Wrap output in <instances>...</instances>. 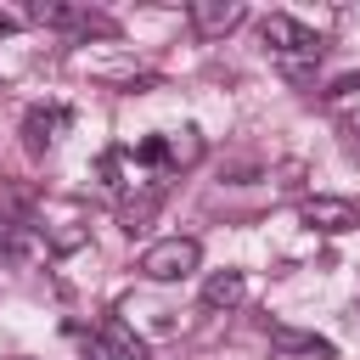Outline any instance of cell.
<instances>
[{
	"label": "cell",
	"instance_id": "obj_7",
	"mask_svg": "<svg viewBox=\"0 0 360 360\" xmlns=\"http://www.w3.org/2000/svg\"><path fill=\"white\" fill-rule=\"evenodd\" d=\"M169 197V174H152L146 186H141V197H129L124 208H118V219H124V231H141L152 214H158V202Z\"/></svg>",
	"mask_w": 360,
	"mask_h": 360
},
{
	"label": "cell",
	"instance_id": "obj_11",
	"mask_svg": "<svg viewBox=\"0 0 360 360\" xmlns=\"http://www.w3.org/2000/svg\"><path fill=\"white\" fill-rule=\"evenodd\" d=\"M197 158H202V135H197V129H180V135L169 141V163H174V169H191Z\"/></svg>",
	"mask_w": 360,
	"mask_h": 360
},
{
	"label": "cell",
	"instance_id": "obj_6",
	"mask_svg": "<svg viewBox=\"0 0 360 360\" xmlns=\"http://www.w3.org/2000/svg\"><path fill=\"white\" fill-rule=\"evenodd\" d=\"M264 332H270V343H276L281 354H315V360H338V349H332L326 338H315V332H298V326H287V321H270Z\"/></svg>",
	"mask_w": 360,
	"mask_h": 360
},
{
	"label": "cell",
	"instance_id": "obj_16",
	"mask_svg": "<svg viewBox=\"0 0 360 360\" xmlns=\"http://www.w3.org/2000/svg\"><path fill=\"white\" fill-rule=\"evenodd\" d=\"M6 264H17V253H11V236H6V225H0V270Z\"/></svg>",
	"mask_w": 360,
	"mask_h": 360
},
{
	"label": "cell",
	"instance_id": "obj_8",
	"mask_svg": "<svg viewBox=\"0 0 360 360\" xmlns=\"http://www.w3.org/2000/svg\"><path fill=\"white\" fill-rule=\"evenodd\" d=\"M248 298V276L242 270H214L208 281H202V304L208 309H236Z\"/></svg>",
	"mask_w": 360,
	"mask_h": 360
},
{
	"label": "cell",
	"instance_id": "obj_4",
	"mask_svg": "<svg viewBox=\"0 0 360 360\" xmlns=\"http://www.w3.org/2000/svg\"><path fill=\"white\" fill-rule=\"evenodd\" d=\"M186 17H191V28H197V39H225L231 28L248 22V6H242V0H191Z\"/></svg>",
	"mask_w": 360,
	"mask_h": 360
},
{
	"label": "cell",
	"instance_id": "obj_17",
	"mask_svg": "<svg viewBox=\"0 0 360 360\" xmlns=\"http://www.w3.org/2000/svg\"><path fill=\"white\" fill-rule=\"evenodd\" d=\"M0 90H6V79H0Z\"/></svg>",
	"mask_w": 360,
	"mask_h": 360
},
{
	"label": "cell",
	"instance_id": "obj_12",
	"mask_svg": "<svg viewBox=\"0 0 360 360\" xmlns=\"http://www.w3.org/2000/svg\"><path fill=\"white\" fill-rule=\"evenodd\" d=\"M135 163H146V169H174V163H169V141H163V135H141V141H135Z\"/></svg>",
	"mask_w": 360,
	"mask_h": 360
},
{
	"label": "cell",
	"instance_id": "obj_1",
	"mask_svg": "<svg viewBox=\"0 0 360 360\" xmlns=\"http://www.w3.org/2000/svg\"><path fill=\"white\" fill-rule=\"evenodd\" d=\"M259 39L287 62V73H298V62H321V56H326L321 34H315L309 22H298V17H287V11H270V17L259 22Z\"/></svg>",
	"mask_w": 360,
	"mask_h": 360
},
{
	"label": "cell",
	"instance_id": "obj_13",
	"mask_svg": "<svg viewBox=\"0 0 360 360\" xmlns=\"http://www.w3.org/2000/svg\"><path fill=\"white\" fill-rule=\"evenodd\" d=\"M338 135H343V146H349V152L360 158V112H349V118L338 124Z\"/></svg>",
	"mask_w": 360,
	"mask_h": 360
},
{
	"label": "cell",
	"instance_id": "obj_10",
	"mask_svg": "<svg viewBox=\"0 0 360 360\" xmlns=\"http://www.w3.org/2000/svg\"><path fill=\"white\" fill-rule=\"evenodd\" d=\"M39 236H45L51 253H79V248L90 242V225H45Z\"/></svg>",
	"mask_w": 360,
	"mask_h": 360
},
{
	"label": "cell",
	"instance_id": "obj_2",
	"mask_svg": "<svg viewBox=\"0 0 360 360\" xmlns=\"http://www.w3.org/2000/svg\"><path fill=\"white\" fill-rule=\"evenodd\" d=\"M197 264H202L197 236H163V242H152V248L141 253V276H146V281H180V276H191Z\"/></svg>",
	"mask_w": 360,
	"mask_h": 360
},
{
	"label": "cell",
	"instance_id": "obj_14",
	"mask_svg": "<svg viewBox=\"0 0 360 360\" xmlns=\"http://www.w3.org/2000/svg\"><path fill=\"white\" fill-rule=\"evenodd\" d=\"M28 22V11H11V6H0V34H17Z\"/></svg>",
	"mask_w": 360,
	"mask_h": 360
},
{
	"label": "cell",
	"instance_id": "obj_9",
	"mask_svg": "<svg viewBox=\"0 0 360 360\" xmlns=\"http://www.w3.org/2000/svg\"><path fill=\"white\" fill-rule=\"evenodd\" d=\"M68 124V107H34L28 118H22V135H28V152H45L51 141H56V129Z\"/></svg>",
	"mask_w": 360,
	"mask_h": 360
},
{
	"label": "cell",
	"instance_id": "obj_3",
	"mask_svg": "<svg viewBox=\"0 0 360 360\" xmlns=\"http://www.w3.org/2000/svg\"><path fill=\"white\" fill-rule=\"evenodd\" d=\"M298 219H304L309 231H321V236H343V231H354V225H360V202H349V197H326V191H315V197H304V208H298Z\"/></svg>",
	"mask_w": 360,
	"mask_h": 360
},
{
	"label": "cell",
	"instance_id": "obj_15",
	"mask_svg": "<svg viewBox=\"0 0 360 360\" xmlns=\"http://www.w3.org/2000/svg\"><path fill=\"white\" fill-rule=\"evenodd\" d=\"M349 90H360V73H343V79H338L326 96H349Z\"/></svg>",
	"mask_w": 360,
	"mask_h": 360
},
{
	"label": "cell",
	"instance_id": "obj_5",
	"mask_svg": "<svg viewBox=\"0 0 360 360\" xmlns=\"http://www.w3.org/2000/svg\"><path fill=\"white\" fill-rule=\"evenodd\" d=\"M96 343H101V354H112V360H152L146 338H141L135 326H124L118 315H107V321L96 326Z\"/></svg>",
	"mask_w": 360,
	"mask_h": 360
}]
</instances>
